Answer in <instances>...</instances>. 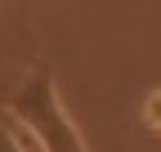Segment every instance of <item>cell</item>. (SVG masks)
I'll return each mask as SVG.
<instances>
[{
	"label": "cell",
	"mask_w": 161,
	"mask_h": 152,
	"mask_svg": "<svg viewBox=\"0 0 161 152\" xmlns=\"http://www.w3.org/2000/svg\"><path fill=\"white\" fill-rule=\"evenodd\" d=\"M5 112L31 134L36 152H90L85 134L72 121V112L63 107V94H58V81H54L49 63H36L23 76V85L9 94Z\"/></svg>",
	"instance_id": "obj_1"
},
{
	"label": "cell",
	"mask_w": 161,
	"mask_h": 152,
	"mask_svg": "<svg viewBox=\"0 0 161 152\" xmlns=\"http://www.w3.org/2000/svg\"><path fill=\"white\" fill-rule=\"evenodd\" d=\"M0 152H31V148H27V139L18 134V125L5 117V112H0Z\"/></svg>",
	"instance_id": "obj_2"
},
{
	"label": "cell",
	"mask_w": 161,
	"mask_h": 152,
	"mask_svg": "<svg viewBox=\"0 0 161 152\" xmlns=\"http://www.w3.org/2000/svg\"><path fill=\"white\" fill-rule=\"evenodd\" d=\"M143 125L152 130V134H161V90H152L143 99Z\"/></svg>",
	"instance_id": "obj_3"
}]
</instances>
